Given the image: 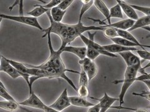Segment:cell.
Segmentation results:
<instances>
[{
    "mask_svg": "<svg viewBox=\"0 0 150 112\" xmlns=\"http://www.w3.org/2000/svg\"><path fill=\"white\" fill-rule=\"evenodd\" d=\"M137 52L138 54L139 57L144 60H146L149 61L150 60V53L146 50H137Z\"/></svg>",
    "mask_w": 150,
    "mask_h": 112,
    "instance_id": "37",
    "label": "cell"
},
{
    "mask_svg": "<svg viewBox=\"0 0 150 112\" xmlns=\"http://www.w3.org/2000/svg\"><path fill=\"white\" fill-rule=\"evenodd\" d=\"M79 86H87L88 87L89 79L87 76L86 73L81 69L79 73Z\"/></svg>",
    "mask_w": 150,
    "mask_h": 112,
    "instance_id": "29",
    "label": "cell"
},
{
    "mask_svg": "<svg viewBox=\"0 0 150 112\" xmlns=\"http://www.w3.org/2000/svg\"><path fill=\"white\" fill-rule=\"evenodd\" d=\"M49 21L50 22V26L42 31L45 32L42 38L46 37L48 34L53 33L58 36L62 40V45L58 49L62 51L66 46H67L77 37L83 34L84 32L90 31H103L105 28L103 26H84L82 22H78L76 24H67L63 22H54L50 16V11L46 13Z\"/></svg>",
    "mask_w": 150,
    "mask_h": 112,
    "instance_id": "1",
    "label": "cell"
},
{
    "mask_svg": "<svg viewBox=\"0 0 150 112\" xmlns=\"http://www.w3.org/2000/svg\"><path fill=\"white\" fill-rule=\"evenodd\" d=\"M88 19L90 20H92L95 22H99L100 24H103V25L102 26L103 27H112L115 28V29H121V30H125V31H128L129 28L131 27L134 24V21L130 20V19H125V20H121L118 22H116L115 23H111L110 24H107L106 23H103L100 20H95L93 18H88Z\"/></svg>",
    "mask_w": 150,
    "mask_h": 112,
    "instance_id": "8",
    "label": "cell"
},
{
    "mask_svg": "<svg viewBox=\"0 0 150 112\" xmlns=\"http://www.w3.org/2000/svg\"><path fill=\"white\" fill-rule=\"evenodd\" d=\"M90 98L94 100H96L99 102L100 106V112H106L110 108H117L118 110L120 109H124V110H132V108H127V107H122V106H112V104H114L115 102L119 101L118 98H113L108 95V93L105 92L104 95L101 99H95V98H93L90 97Z\"/></svg>",
    "mask_w": 150,
    "mask_h": 112,
    "instance_id": "6",
    "label": "cell"
},
{
    "mask_svg": "<svg viewBox=\"0 0 150 112\" xmlns=\"http://www.w3.org/2000/svg\"><path fill=\"white\" fill-rule=\"evenodd\" d=\"M142 68V62L133 66H127L125 71L124 79H131L137 77L138 73Z\"/></svg>",
    "mask_w": 150,
    "mask_h": 112,
    "instance_id": "20",
    "label": "cell"
},
{
    "mask_svg": "<svg viewBox=\"0 0 150 112\" xmlns=\"http://www.w3.org/2000/svg\"><path fill=\"white\" fill-rule=\"evenodd\" d=\"M70 105H71L70 104L69 97L68 95V89L65 88L56 101L49 106L58 111H62Z\"/></svg>",
    "mask_w": 150,
    "mask_h": 112,
    "instance_id": "9",
    "label": "cell"
},
{
    "mask_svg": "<svg viewBox=\"0 0 150 112\" xmlns=\"http://www.w3.org/2000/svg\"><path fill=\"white\" fill-rule=\"evenodd\" d=\"M123 18V11L121 10V8L119 4L117 3L116 5L112 6L110 9V18Z\"/></svg>",
    "mask_w": 150,
    "mask_h": 112,
    "instance_id": "25",
    "label": "cell"
},
{
    "mask_svg": "<svg viewBox=\"0 0 150 112\" xmlns=\"http://www.w3.org/2000/svg\"><path fill=\"white\" fill-rule=\"evenodd\" d=\"M150 25V16H144L139 18L137 20L134 21L133 25L128 30V32H131L139 28H144Z\"/></svg>",
    "mask_w": 150,
    "mask_h": 112,
    "instance_id": "18",
    "label": "cell"
},
{
    "mask_svg": "<svg viewBox=\"0 0 150 112\" xmlns=\"http://www.w3.org/2000/svg\"><path fill=\"white\" fill-rule=\"evenodd\" d=\"M77 93L79 97L83 98H90V92H89V88L87 86H79L78 88Z\"/></svg>",
    "mask_w": 150,
    "mask_h": 112,
    "instance_id": "30",
    "label": "cell"
},
{
    "mask_svg": "<svg viewBox=\"0 0 150 112\" xmlns=\"http://www.w3.org/2000/svg\"><path fill=\"white\" fill-rule=\"evenodd\" d=\"M116 2L118 3L120 6L121 7L122 11L125 14L126 16L128 18V19H130V20H132L133 21H136L139 18L138 14L134 9L130 6V4L124 1H121V0H116Z\"/></svg>",
    "mask_w": 150,
    "mask_h": 112,
    "instance_id": "11",
    "label": "cell"
},
{
    "mask_svg": "<svg viewBox=\"0 0 150 112\" xmlns=\"http://www.w3.org/2000/svg\"><path fill=\"white\" fill-rule=\"evenodd\" d=\"M0 72H5L9 77H11L13 79H16L20 77H22L26 81L28 87L30 85V78L31 77L30 75L18 72L16 69L14 68L7 61L5 57H4L3 55L1 60V65H0Z\"/></svg>",
    "mask_w": 150,
    "mask_h": 112,
    "instance_id": "4",
    "label": "cell"
},
{
    "mask_svg": "<svg viewBox=\"0 0 150 112\" xmlns=\"http://www.w3.org/2000/svg\"><path fill=\"white\" fill-rule=\"evenodd\" d=\"M150 76L148 73H146L145 74H142L140 76L137 77L133 78L131 79H123V80H116L112 82V83L115 84V85H118L119 83H123V85L121 87V92L119 95V102H120V106H121L125 102L124 99L126 93L127 92L129 88L133 85V84L137 81H140L144 83L147 85V87L148 90L150 89Z\"/></svg>",
    "mask_w": 150,
    "mask_h": 112,
    "instance_id": "3",
    "label": "cell"
},
{
    "mask_svg": "<svg viewBox=\"0 0 150 112\" xmlns=\"http://www.w3.org/2000/svg\"><path fill=\"white\" fill-rule=\"evenodd\" d=\"M0 86H1V87H5V86H4L3 83L1 80H0Z\"/></svg>",
    "mask_w": 150,
    "mask_h": 112,
    "instance_id": "42",
    "label": "cell"
},
{
    "mask_svg": "<svg viewBox=\"0 0 150 112\" xmlns=\"http://www.w3.org/2000/svg\"><path fill=\"white\" fill-rule=\"evenodd\" d=\"M0 108L10 112H16L20 108H22L19 103L16 101H0Z\"/></svg>",
    "mask_w": 150,
    "mask_h": 112,
    "instance_id": "19",
    "label": "cell"
},
{
    "mask_svg": "<svg viewBox=\"0 0 150 112\" xmlns=\"http://www.w3.org/2000/svg\"><path fill=\"white\" fill-rule=\"evenodd\" d=\"M117 34L118 35V37H121V38H123L125 39H127L128 41H130L133 42L134 43H136L137 44H142L139 42L137 39V38L132 34H131V32H128V31H125V30H121V29H115Z\"/></svg>",
    "mask_w": 150,
    "mask_h": 112,
    "instance_id": "23",
    "label": "cell"
},
{
    "mask_svg": "<svg viewBox=\"0 0 150 112\" xmlns=\"http://www.w3.org/2000/svg\"><path fill=\"white\" fill-rule=\"evenodd\" d=\"M50 13L51 18L54 22H62L67 11H63L56 6L51 9Z\"/></svg>",
    "mask_w": 150,
    "mask_h": 112,
    "instance_id": "21",
    "label": "cell"
},
{
    "mask_svg": "<svg viewBox=\"0 0 150 112\" xmlns=\"http://www.w3.org/2000/svg\"><path fill=\"white\" fill-rule=\"evenodd\" d=\"M2 20H3V19H2V18H0V25H1V21H2Z\"/></svg>",
    "mask_w": 150,
    "mask_h": 112,
    "instance_id": "44",
    "label": "cell"
},
{
    "mask_svg": "<svg viewBox=\"0 0 150 112\" xmlns=\"http://www.w3.org/2000/svg\"><path fill=\"white\" fill-rule=\"evenodd\" d=\"M0 97H2L5 100L8 101H13L16 102V100L14 99V98L9 94L5 87H3L0 86Z\"/></svg>",
    "mask_w": 150,
    "mask_h": 112,
    "instance_id": "31",
    "label": "cell"
},
{
    "mask_svg": "<svg viewBox=\"0 0 150 112\" xmlns=\"http://www.w3.org/2000/svg\"><path fill=\"white\" fill-rule=\"evenodd\" d=\"M61 52L62 53L64 52L71 53L76 55L79 59H83L86 57V47H73L67 46Z\"/></svg>",
    "mask_w": 150,
    "mask_h": 112,
    "instance_id": "14",
    "label": "cell"
},
{
    "mask_svg": "<svg viewBox=\"0 0 150 112\" xmlns=\"http://www.w3.org/2000/svg\"><path fill=\"white\" fill-rule=\"evenodd\" d=\"M103 47L107 52L114 54L116 53L119 54L121 52H126V51H131V52H133V51H137L138 50L137 48H126V47H123L116 44L105 45L103 46Z\"/></svg>",
    "mask_w": 150,
    "mask_h": 112,
    "instance_id": "13",
    "label": "cell"
},
{
    "mask_svg": "<svg viewBox=\"0 0 150 112\" xmlns=\"http://www.w3.org/2000/svg\"><path fill=\"white\" fill-rule=\"evenodd\" d=\"M92 62L93 61L90 59H89L87 57H85L83 59H79L78 63L80 64V65L81 66V69L83 71H84L86 72L87 70L88 69V68L90 67Z\"/></svg>",
    "mask_w": 150,
    "mask_h": 112,
    "instance_id": "33",
    "label": "cell"
},
{
    "mask_svg": "<svg viewBox=\"0 0 150 112\" xmlns=\"http://www.w3.org/2000/svg\"><path fill=\"white\" fill-rule=\"evenodd\" d=\"M100 55V53L97 52L96 50L90 48H86V57L90 59L92 61L95 60L98 56Z\"/></svg>",
    "mask_w": 150,
    "mask_h": 112,
    "instance_id": "32",
    "label": "cell"
},
{
    "mask_svg": "<svg viewBox=\"0 0 150 112\" xmlns=\"http://www.w3.org/2000/svg\"><path fill=\"white\" fill-rule=\"evenodd\" d=\"M130 6L132 7L134 10H137L138 11L142 12L145 16H150V8L149 7L140 6L138 5H134V4H131Z\"/></svg>",
    "mask_w": 150,
    "mask_h": 112,
    "instance_id": "34",
    "label": "cell"
},
{
    "mask_svg": "<svg viewBox=\"0 0 150 112\" xmlns=\"http://www.w3.org/2000/svg\"><path fill=\"white\" fill-rule=\"evenodd\" d=\"M34 7H35V9L26 13V15H28V16L37 18L44 15V14H46L50 11L49 9L42 8L40 4H36V5H34Z\"/></svg>",
    "mask_w": 150,
    "mask_h": 112,
    "instance_id": "22",
    "label": "cell"
},
{
    "mask_svg": "<svg viewBox=\"0 0 150 112\" xmlns=\"http://www.w3.org/2000/svg\"><path fill=\"white\" fill-rule=\"evenodd\" d=\"M43 111L45 112H61L59 111H58L56 110L53 108H51V107L49 106H47V105H45V108L43 109Z\"/></svg>",
    "mask_w": 150,
    "mask_h": 112,
    "instance_id": "40",
    "label": "cell"
},
{
    "mask_svg": "<svg viewBox=\"0 0 150 112\" xmlns=\"http://www.w3.org/2000/svg\"><path fill=\"white\" fill-rule=\"evenodd\" d=\"M133 95H137V96H140L142 97L143 98H145V99H147L148 102L150 101V99H149V91H147V92H143L142 93H133Z\"/></svg>",
    "mask_w": 150,
    "mask_h": 112,
    "instance_id": "38",
    "label": "cell"
},
{
    "mask_svg": "<svg viewBox=\"0 0 150 112\" xmlns=\"http://www.w3.org/2000/svg\"><path fill=\"white\" fill-rule=\"evenodd\" d=\"M51 34H48L46 36L48 39V45L50 50V55L46 61L39 65H33L34 67L40 69L46 72L47 78H63L67 81L69 85L71 86L73 89L77 93L78 88L74 85L73 82L66 75V73L69 72L74 74H79V72L74 71V70L68 69L66 67L62 59V52L58 50H54L52 43H51Z\"/></svg>",
    "mask_w": 150,
    "mask_h": 112,
    "instance_id": "2",
    "label": "cell"
},
{
    "mask_svg": "<svg viewBox=\"0 0 150 112\" xmlns=\"http://www.w3.org/2000/svg\"><path fill=\"white\" fill-rule=\"evenodd\" d=\"M19 104L20 106L31 107V108L41 110H43L46 105L43 101L35 94L33 91H32L31 94H30V97L28 99L23 102H19Z\"/></svg>",
    "mask_w": 150,
    "mask_h": 112,
    "instance_id": "10",
    "label": "cell"
},
{
    "mask_svg": "<svg viewBox=\"0 0 150 112\" xmlns=\"http://www.w3.org/2000/svg\"><path fill=\"white\" fill-rule=\"evenodd\" d=\"M89 80H91L93 78H95L98 74V67L95 62H92L90 67L86 72Z\"/></svg>",
    "mask_w": 150,
    "mask_h": 112,
    "instance_id": "27",
    "label": "cell"
},
{
    "mask_svg": "<svg viewBox=\"0 0 150 112\" xmlns=\"http://www.w3.org/2000/svg\"><path fill=\"white\" fill-rule=\"evenodd\" d=\"M5 59L14 68L17 70L18 72H20L23 73V74H28V67L27 66H26L25 64H23L21 62H19L15 61V60L8 59L6 57H5Z\"/></svg>",
    "mask_w": 150,
    "mask_h": 112,
    "instance_id": "24",
    "label": "cell"
},
{
    "mask_svg": "<svg viewBox=\"0 0 150 112\" xmlns=\"http://www.w3.org/2000/svg\"><path fill=\"white\" fill-rule=\"evenodd\" d=\"M69 97L70 104L75 106L82 107V108H90V107L95 105L93 103L87 100L85 98L79 96H71Z\"/></svg>",
    "mask_w": 150,
    "mask_h": 112,
    "instance_id": "16",
    "label": "cell"
},
{
    "mask_svg": "<svg viewBox=\"0 0 150 112\" xmlns=\"http://www.w3.org/2000/svg\"><path fill=\"white\" fill-rule=\"evenodd\" d=\"M61 0H51L49 3H47L45 5H40L42 8H44L45 9H49L50 10L51 9H52L54 7L57 6L58 4L61 3Z\"/></svg>",
    "mask_w": 150,
    "mask_h": 112,
    "instance_id": "36",
    "label": "cell"
},
{
    "mask_svg": "<svg viewBox=\"0 0 150 112\" xmlns=\"http://www.w3.org/2000/svg\"><path fill=\"white\" fill-rule=\"evenodd\" d=\"M79 37H80L81 39L84 43V44L86 45V48H90L95 49V50L97 51V52H99L100 55H106V56H108V57H112V58L118 57V55L107 52V51L103 48V46H101L100 44H98L97 43H95L94 40H91L89 38H87V37L84 36L83 34L79 36Z\"/></svg>",
    "mask_w": 150,
    "mask_h": 112,
    "instance_id": "7",
    "label": "cell"
},
{
    "mask_svg": "<svg viewBox=\"0 0 150 112\" xmlns=\"http://www.w3.org/2000/svg\"><path fill=\"white\" fill-rule=\"evenodd\" d=\"M119 54L124 60L127 66H133L141 62L140 58L131 51H126V52L119 53Z\"/></svg>",
    "mask_w": 150,
    "mask_h": 112,
    "instance_id": "12",
    "label": "cell"
},
{
    "mask_svg": "<svg viewBox=\"0 0 150 112\" xmlns=\"http://www.w3.org/2000/svg\"><path fill=\"white\" fill-rule=\"evenodd\" d=\"M87 112H100V106L99 104L96 105L95 104V105L90 107Z\"/></svg>",
    "mask_w": 150,
    "mask_h": 112,
    "instance_id": "39",
    "label": "cell"
},
{
    "mask_svg": "<svg viewBox=\"0 0 150 112\" xmlns=\"http://www.w3.org/2000/svg\"><path fill=\"white\" fill-rule=\"evenodd\" d=\"M93 4L98 9V10L105 17V20H103V21L106 20L108 21V24H111V19L110 18V9L107 7L105 3L101 1V0H95L93 2Z\"/></svg>",
    "mask_w": 150,
    "mask_h": 112,
    "instance_id": "17",
    "label": "cell"
},
{
    "mask_svg": "<svg viewBox=\"0 0 150 112\" xmlns=\"http://www.w3.org/2000/svg\"><path fill=\"white\" fill-rule=\"evenodd\" d=\"M73 2V0H64V1H61V3L57 6V7L63 11H67V8L71 5Z\"/></svg>",
    "mask_w": 150,
    "mask_h": 112,
    "instance_id": "35",
    "label": "cell"
},
{
    "mask_svg": "<svg viewBox=\"0 0 150 112\" xmlns=\"http://www.w3.org/2000/svg\"><path fill=\"white\" fill-rule=\"evenodd\" d=\"M135 112H148V111L144 109H136Z\"/></svg>",
    "mask_w": 150,
    "mask_h": 112,
    "instance_id": "41",
    "label": "cell"
},
{
    "mask_svg": "<svg viewBox=\"0 0 150 112\" xmlns=\"http://www.w3.org/2000/svg\"><path fill=\"white\" fill-rule=\"evenodd\" d=\"M81 1L83 4V5L80 10V13H79L78 22H81L82 18L84 15V13H85L88 9L93 5L94 2L93 0H81Z\"/></svg>",
    "mask_w": 150,
    "mask_h": 112,
    "instance_id": "26",
    "label": "cell"
},
{
    "mask_svg": "<svg viewBox=\"0 0 150 112\" xmlns=\"http://www.w3.org/2000/svg\"><path fill=\"white\" fill-rule=\"evenodd\" d=\"M111 41L114 43V44H118L120 46L126 47V48H137V47H140L143 50H145L144 48H150V46L148 45H143V44H137L136 43H133L130 41L121 38L120 37H115V38L111 39Z\"/></svg>",
    "mask_w": 150,
    "mask_h": 112,
    "instance_id": "15",
    "label": "cell"
},
{
    "mask_svg": "<svg viewBox=\"0 0 150 112\" xmlns=\"http://www.w3.org/2000/svg\"><path fill=\"white\" fill-rule=\"evenodd\" d=\"M0 18L5 20H11L13 21H15L21 24H24L28 26H32L37 28L40 31H43V28L41 27L40 22L38 20L37 18H33L31 16H12V15H4V14L0 13Z\"/></svg>",
    "mask_w": 150,
    "mask_h": 112,
    "instance_id": "5",
    "label": "cell"
},
{
    "mask_svg": "<svg viewBox=\"0 0 150 112\" xmlns=\"http://www.w3.org/2000/svg\"><path fill=\"white\" fill-rule=\"evenodd\" d=\"M103 33H104L105 37L110 39L118 37L116 29L112 27H105L103 30Z\"/></svg>",
    "mask_w": 150,
    "mask_h": 112,
    "instance_id": "28",
    "label": "cell"
},
{
    "mask_svg": "<svg viewBox=\"0 0 150 112\" xmlns=\"http://www.w3.org/2000/svg\"><path fill=\"white\" fill-rule=\"evenodd\" d=\"M1 59H2V55H1V54H0V65H1Z\"/></svg>",
    "mask_w": 150,
    "mask_h": 112,
    "instance_id": "43",
    "label": "cell"
}]
</instances>
